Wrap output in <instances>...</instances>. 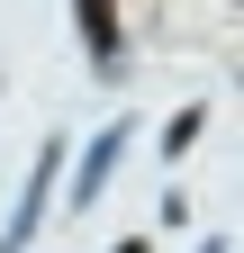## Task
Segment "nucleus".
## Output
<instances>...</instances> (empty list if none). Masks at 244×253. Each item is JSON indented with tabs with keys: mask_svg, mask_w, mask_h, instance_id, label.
<instances>
[{
	"mask_svg": "<svg viewBox=\"0 0 244 253\" xmlns=\"http://www.w3.org/2000/svg\"><path fill=\"white\" fill-rule=\"evenodd\" d=\"M54 181H64V145H45V154H37V172H27L18 208H9V226H0V253H27V244H37L45 208H54Z\"/></svg>",
	"mask_w": 244,
	"mask_h": 253,
	"instance_id": "f257e3e1",
	"label": "nucleus"
},
{
	"mask_svg": "<svg viewBox=\"0 0 244 253\" xmlns=\"http://www.w3.org/2000/svg\"><path fill=\"white\" fill-rule=\"evenodd\" d=\"M127 136H136V126L118 118V126H100V136L81 145V163H73V208H90V199H100V190H109V172L127 163Z\"/></svg>",
	"mask_w": 244,
	"mask_h": 253,
	"instance_id": "f03ea898",
	"label": "nucleus"
},
{
	"mask_svg": "<svg viewBox=\"0 0 244 253\" xmlns=\"http://www.w3.org/2000/svg\"><path fill=\"white\" fill-rule=\"evenodd\" d=\"M73 27H81V45H90V63L100 73H127V45H118V0H73Z\"/></svg>",
	"mask_w": 244,
	"mask_h": 253,
	"instance_id": "7ed1b4c3",
	"label": "nucleus"
},
{
	"mask_svg": "<svg viewBox=\"0 0 244 253\" xmlns=\"http://www.w3.org/2000/svg\"><path fill=\"white\" fill-rule=\"evenodd\" d=\"M199 126H208V100H190V109L163 126V154H190V145H199Z\"/></svg>",
	"mask_w": 244,
	"mask_h": 253,
	"instance_id": "20e7f679",
	"label": "nucleus"
},
{
	"mask_svg": "<svg viewBox=\"0 0 244 253\" xmlns=\"http://www.w3.org/2000/svg\"><path fill=\"white\" fill-rule=\"evenodd\" d=\"M199 253H226V235H208V244H199Z\"/></svg>",
	"mask_w": 244,
	"mask_h": 253,
	"instance_id": "39448f33",
	"label": "nucleus"
}]
</instances>
